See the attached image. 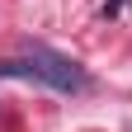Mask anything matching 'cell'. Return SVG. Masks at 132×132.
I'll return each mask as SVG.
<instances>
[{"mask_svg": "<svg viewBox=\"0 0 132 132\" xmlns=\"http://www.w3.org/2000/svg\"><path fill=\"white\" fill-rule=\"evenodd\" d=\"M24 57L38 61L43 85H52V90H61V94H80V90H90V76L80 71V61H71V57L52 52L47 43H24Z\"/></svg>", "mask_w": 132, "mask_h": 132, "instance_id": "6da1fadb", "label": "cell"}, {"mask_svg": "<svg viewBox=\"0 0 132 132\" xmlns=\"http://www.w3.org/2000/svg\"><path fill=\"white\" fill-rule=\"evenodd\" d=\"M0 80H38V85H43V71H38L33 57H24V61H0Z\"/></svg>", "mask_w": 132, "mask_h": 132, "instance_id": "7a4b0ae2", "label": "cell"}, {"mask_svg": "<svg viewBox=\"0 0 132 132\" xmlns=\"http://www.w3.org/2000/svg\"><path fill=\"white\" fill-rule=\"evenodd\" d=\"M123 5H132V0H123Z\"/></svg>", "mask_w": 132, "mask_h": 132, "instance_id": "3957f363", "label": "cell"}, {"mask_svg": "<svg viewBox=\"0 0 132 132\" xmlns=\"http://www.w3.org/2000/svg\"><path fill=\"white\" fill-rule=\"evenodd\" d=\"M127 132H132V127H127Z\"/></svg>", "mask_w": 132, "mask_h": 132, "instance_id": "277c9868", "label": "cell"}]
</instances>
